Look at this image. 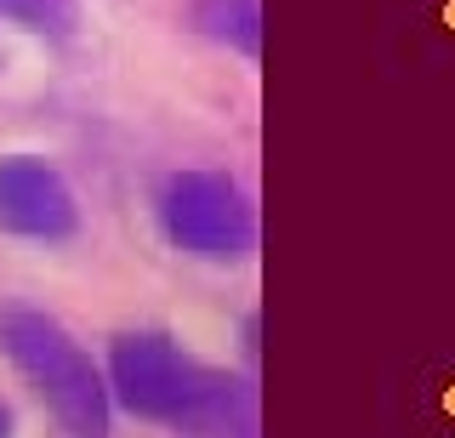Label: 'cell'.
<instances>
[{
    "label": "cell",
    "mask_w": 455,
    "mask_h": 438,
    "mask_svg": "<svg viewBox=\"0 0 455 438\" xmlns=\"http://www.w3.org/2000/svg\"><path fill=\"white\" fill-rule=\"evenodd\" d=\"M0 23L52 40V46H68L80 35V0H0Z\"/></svg>",
    "instance_id": "cell-6"
},
{
    "label": "cell",
    "mask_w": 455,
    "mask_h": 438,
    "mask_svg": "<svg viewBox=\"0 0 455 438\" xmlns=\"http://www.w3.org/2000/svg\"><path fill=\"white\" fill-rule=\"evenodd\" d=\"M0 438H18V410L0 399Z\"/></svg>",
    "instance_id": "cell-8"
},
{
    "label": "cell",
    "mask_w": 455,
    "mask_h": 438,
    "mask_svg": "<svg viewBox=\"0 0 455 438\" xmlns=\"http://www.w3.org/2000/svg\"><path fill=\"white\" fill-rule=\"evenodd\" d=\"M0 359L18 370L35 399L68 438H108L114 433V393L108 370L92 359L75 330L35 302H0Z\"/></svg>",
    "instance_id": "cell-2"
},
{
    "label": "cell",
    "mask_w": 455,
    "mask_h": 438,
    "mask_svg": "<svg viewBox=\"0 0 455 438\" xmlns=\"http://www.w3.org/2000/svg\"><path fill=\"white\" fill-rule=\"evenodd\" d=\"M154 228L171 251L211 267H234L256 251V205L234 171L182 165L154 188Z\"/></svg>",
    "instance_id": "cell-3"
},
{
    "label": "cell",
    "mask_w": 455,
    "mask_h": 438,
    "mask_svg": "<svg viewBox=\"0 0 455 438\" xmlns=\"http://www.w3.org/2000/svg\"><path fill=\"white\" fill-rule=\"evenodd\" d=\"M108 393L142 427L171 438H262L256 421V387L234 370L194 359L160 324H137L108 342Z\"/></svg>",
    "instance_id": "cell-1"
},
{
    "label": "cell",
    "mask_w": 455,
    "mask_h": 438,
    "mask_svg": "<svg viewBox=\"0 0 455 438\" xmlns=\"http://www.w3.org/2000/svg\"><path fill=\"white\" fill-rule=\"evenodd\" d=\"M188 29L239 58H262V0H188Z\"/></svg>",
    "instance_id": "cell-5"
},
{
    "label": "cell",
    "mask_w": 455,
    "mask_h": 438,
    "mask_svg": "<svg viewBox=\"0 0 455 438\" xmlns=\"http://www.w3.org/2000/svg\"><path fill=\"white\" fill-rule=\"evenodd\" d=\"M75 182L40 154H0V234L23 245H68L80 239Z\"/></svg>",
    "instance_id": "cell-4"
},
{
    "label": "cell",
    "mask_w": 455,
    "mask_h": 438,
    "mask_svg": "<svg viewBox=\"0 0 455 438\" xmlns=\"http://www.w3.org/2000/svg\"><path fill=\"white\" fill-rule=\"evenodd\" d=\"M239 353H245V359H256V314L239 319Z\"/></svg>",
    "instance_id": "cell-7"
}]
</instances>
